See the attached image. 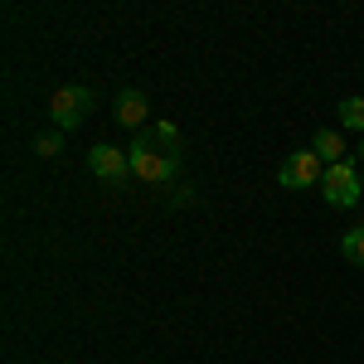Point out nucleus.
<instances>
[{
	"label": "nucleus",
	"instance_id": "obj_1",
	"mask_svg": "<svg viewBox=\"0 0 364 364\" xmlns=\"http://www.w3.org/2000/svg\"><path fill=\"white\" fill-rule=\"evenodd\" d=\"M92 107H97V92H92L87 83H68V87H58L54 97H49V117H54L58 132H78Z\"/></svg>",
	"mask_w": 364,
	"mask_h": 364
},
{
	"label": "nucleus",
	"instance_id": "obj_2",
	"mask_svg": "<svg viewBox=\"0 0 364 364\" xmlns=\"http://www.w3.org/2000/svg\"><path fill=\"white\" fill-rule=\"evenodd\" d=\"M127 156H132V175L146 180V185H170L175 175H180V161L166 156V151H156V146H146V136H136L127 146Z\"/></svg>",
	"mask_w": 364,
	"mask_h": 364
},
{
	"label": "nucleus",
	"instance_id": "obj_3",
	"mask_svg": "<svg viewBox=\"0 0 364 364\" xmlns=\"http://www.w3.org/2000/svg\"><path fill=\"white\" fill-rule=\"evenodd\" d=\"M321 195L331 209H355L364 195V175L355 170V161H340V166H326V180H321Z\"/></svg>",
	"mask_w": 364,
	"mask_h": 364
},
{
	"label": "nucleus",
	"instance_id": "obj_4",
	"mask_svg": "<svg viewBox=\"0 0 364 364\" xmlns=\"http://www.w3.org/2000/svg\"><path fill=\"white\" fill-rule=\"evenodd\" d=\"M277 180L287 190H311V185H321L326 180V161L316 156V151H291L287 161H282Z\"/></svg>",
	"mask_w": 364,
	"mask_h": 364
},
{
	"label": "nucleus",
	"instance_id": "obj_5",
	"mask_svg": "<svg viewBox=\"0 0 364 364\" xmlns=\"http://www.w3.org/2000/svg\"><path fill=\"white\" fill-rule=\"evenodd\" d=\"M87 166H92V175H97V180H107V185H122V180L132 175V156H127V151H117V146H92Z\"/></svg>",
	"mask_w": 364,
	"mask_h": 364
},
{
	"label": "nucleus",
	"instance_id": "obj_6",
	"mask_svg": "<svg viewBox=\"0 0 364 364\" xmlns=\"http://www.w3.org/2000/svg\"><path fill=\"white\" fill-rule=\"evenodd\" d=\"M112 112H117V122H122V127L141 132V127H146V117H151V102H146V92H141V87H122Z\"/></svg>",
	"mask_w": 364,
	"mask_h": 364
},
{
	"label": "nucleus",
	"instance_id": "obj_7",
	"mask_svg": "<svg viewBox=\"0 0 364 364\" xmlns=\"http://www.w3.org/2000/svg\"><path fill=\"white\" fill-rule=\"evenodd\" d=\"M141 136H146V146H156V151H166V156H175V161L185 156V141H180V132H175L170 122H151V127H146Z\"/></svg>",
	"mask_w": 364,
	"mask_h": 364
},
{
	"label": "nucleus",
	"instance_id": "obj_8",
	"mask_svg": "<svg viewBox=\"0 0 364 364\" xmlns=\"http://www.w3.org/2000/svg\"><path fill=\"white\" fill-rule=\"evenodd\" d=\"M311 151H316L326 166H340V161H345V141H340L336 127H321V132H316V141H311Z\"/></svg>",
	"mask_w": 364,
	"mask_h": 364
},
{
	"label": "nucleus",
	"instance_id": "obj_9",
	"mask_svg": "<svg viewBox=\"0 0 364 364\" xmlns=\"http://www.w3.org/2000/svg\"><path fill=\"white\" fill-rule=\"evenodd\" d=\"M340 132H364V97H345L340 102Z\"/></svg>",
	"mask_w": 364,
	"mask_h": 364
},
{
	"label": "nucleus",
	"instance_id": "obj_10",
	"mask_svg": "<svg viewBox=\"0 0 364 364\" xmlns=\"http://www.w3.org/2000/svg\"><path fill=\"white\" fill-rule=\"evenodd\" d=\"M340 252H345L355 267H364V224H360V228H350V233L340 238Z\"/></svg>",
	"mask_w": 364,
	"mask_h": 364
},
{
	"label": "nucleus",
	"instance_id": "obj_11",
	"mask_svg": "<svg viewBox=\"0 0 364 364\" xmlns=\"http://www.w3.org/2000/svg\"><path fill=\"white\" fill-rule=\"evenodd\" d=\"M34 151H39V156H58V151H63V136H58V132H44V136L34 141Z\"/></svg>",
	"mask_w": 364,
	"mask_h": 364
},
{
	"label": "nucleus",
	"instance_id": "obj_12",
	"mask_svg": "<svg viewBox=\"0 0 364 364\" xmlns=\"http://www.w3.org/2000/svg\"><path fill=\"white\" fill-rule=\"evenodd\" d=\"M360 156H364V146H360Z\"/></svg>",
	"mask_w": 364,
	"mask_h": 364
}]
</instances>
